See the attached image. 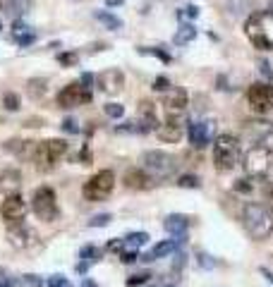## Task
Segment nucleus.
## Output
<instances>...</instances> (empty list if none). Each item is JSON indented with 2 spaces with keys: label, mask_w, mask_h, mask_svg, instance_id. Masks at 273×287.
Returning <instances> with one entry per match:
<instances>
[{
  "label": "nucleus",
  "mask_w": 273,
  "mask_h": 287,
  "mask_svg": "<svg viewBox=\"0 0 273 287\" xmlns=\"http://www.w3.org/2000/svg\"><path fill=\"white\" fill-rule=\"evenodd\" d=\"M242 225H245L247 234L256 240V242H261V240H268L273 234V213L264 204H247L242 208Z\"/></svg>",
  "instance_id": "1"
},
{
  "label": "nucleus",
  "mask_w": 273,
  "mask_h": 287,
  "mask_svg": "<svg viewBox=\"0 0 273 287\" xmlns=\"http://www.w3.org/2000/svg\"><path fill=\"white\" fill-rule=\"evenodd\" d=\"M245 34L259 51H273V12H254L245 22Z\"/></svg>",
  "instance_id": "2"
},
{
  "label": "nucleus",
  "mask_w": 273,
  "mask_h": 287,
  "mask_svg": "<svg viewBox=\"0 0 273 287\" xmlns=\"http://www.w3.org/2000/svg\"><path fill=\"white\" fill-rule=\"evenodd\" d=\"M242 165H245V172L252 179H268L273 177V149L268 146H249L242 158Z\"/></svg>",
  "instance_id": "3"
},
{
  "label": "nucleus",
  "mask_w": 273,
  "mask_h": 287,
  "mask_svg": "<svg viewBox=\"0 0 273 287\" xmlns=\"http://www.w3.org/2000/svg\"><path fill=\"white\" fill-rule=\"evenodd\" d=\"M242 158L240 139L233 134H220L213 141V165L218 172H230Z\"/></svg>",
  "instance_id": "4"
},
{
  "label": "nucleus",
  "mask_w": 273,
  "mask_h": 287,
  "mask_svg": "<svg viewBox=\"0 0 273 287\" xmlns=\"http://www.w3.org/2000/svg\"><path fill=\"white\" fill-rule=\"evenodd\" d=\"M65 153H67V141L65 139H48V141L36 144V151H34L31 161L36 163L38 170H51L60 158H65Z\"/></svg>",
  "instance_id": "5"
},
{
  "label": "nucleus",
  "mask_w": 273,
  "mask_h": 287,
  "mask_svg": "<svg viewBox=\"0 0 273 287\" xmlns=\"http://www.w3.org/2000/svg\"><path fill=\"white\" fill-rule=\"evenodd\" d=\"M142 165L144 170L151 175L154 179H165V177H173L175 170H177V163L170 153L165 151H146L142 156Z\"/></svg>",
  "instance_id": "6"
},
{
  "label": "nucleus",
  "mask_w": 273,
  "mask_h": 287,
  "mask_svg": "<svg viewBox=\"0 0 273 287\" xmlns=\"http://www.w3.org/2000/svg\"><path fill=\"white\" fill-rule=\"evenodd\" d=\"M113 189H115V175H113V170H101L94 177L86 179L82 192L86 201H103V199H108L113 194Z\"/></svg>",
  "instance_id": "7"
},
{
  "label": "nucleus",
  "mask_w": 273,
  "mask_h": 287,
  "mask_svg": "<svg viewBox=\"0 0 273 287\" xmlns=\"http://www.w3.org/2000/svg\"><path fill=\"white\" fill-rule=\"evenodd\" d=\"M31 208H34V213H36L41 220H46V223H53L55 218H58V213H60L55 192L51 187H38L36 192H34Z\"/></svg>",
  "instance_id": "8"
},
{
  "label": "nucleus",
  "mask_w": 273,
  "mask_h": 287,
  "mask_svg": "<svg viewBox=\"0 0 273 287\" xmlns=\"http://www.w3.org/2000/svg\"><path fill=\"white\" fill-rule=\"evenodd\" d=\"M242 132L252 144L268 146V149L273 146V122H268V120H245Z\"/></svg>",
  "instance_id": "9"
},
{
  "label": "nucleus",
  "mask_w": 273,
  "mask_h": 287,
  "mask_svg": "<svg viewBox=\"0 0 273 287\" xmlns=\"http://www.w3.org/2000/svg\"><path fill=\"white\" fill-rule=\"evenodd\" d=\"M247 101L256 113H271L273 110V86L268 81H259L247 89Z\"/></svg>",
  "instance_id": "10"
},
{
  "label": "nucleus",
  "mask_w": 273,
  "mask_h": 287,
  "mask_svg": "<svg viewBox=\"0 0 273 287\" xmlns=\"http://www.w3.org/2000/svg\"><path fill=\"white\" fill-rule=\"evenodd\" d=\"M0 215L8 225H19L27 218V204L19 194H8L5 201L0 204Z\"/></svg>",
  "instance_id": "11"
},
{
  "label": "nucleus",
  "mask_w": 273,
  "mask_h": 287,
  "mask_svg": "<svg viewBox=\"0 0 273 287\" xmlns=\"http://www.w3.org/2000/svg\"><path fill=\"white\" fill-rule=\"evenodd\" d=\"M91 101V91L86 86H82L79 81L74 84H67L60 93H58V106L60 108H77V106H84Z\"/></svg>",
  "instance_id": "12"
},
{
  "label": "nucleus",
  "mask_w": 273,
  "mask_h": 287,
  "mask_svg": "<svg viewBox=\"0 0 273 287\" xmlns=\"http://www.w3.org/2000/svg\"><path fill=\"white\" fill-rule=\"evenodd\" d=\"M187 103H190V96L187 91L180 89V86H170L165 91V99H163V110L168 117H182L185 110H187Z\"/></svg>",
  "instance_id": "13"
},
{
  "label": "nucleus",
  "mask_w": 273,
  "mask_h": 287,
  "mask_svg": "<svg viewBox=\"0 0 273 287\" xmlns=\"http://www.w3.org/2000/svg\"><path fill=\"white\" fill-rule=\"evenodd\" d=\"M96 86H99L103 93L115 96V93H120L122 86H125V74H122L118 67H110V70L101 72L99 77H96Z\"/></svg>",
  "instance_id": "14"
},
{
  "label": "nucleus",
  "mask_w": 273,
  "mask_h": 287,
  "mask_svg": "<svg viewBox=\"0 0 273 287\" xmlns=\"http://www.w3.org/2000/svg\"><path fill=\"white\" fill-rule=\"evenodd\" d=\"M185 134V117H168L163 125L156 127V136L163 144H177Z\"/></svg>",
  "instance_id": "15"
},
{
  "label": "nucleus",
  "mask_w": 273,
  "mask_h": 287,
  "mask_svg": "<svg viewBox=\"0 0 273 287\" xmlns=\"http://www.w3.org/2000/svg\"><path fill=\"white\" fill-rule=\"evenodd\" d=\"M158 127V117H156V106L151 101H142L139 103V120H136V132L146 134V132H156Z\"/></svg>",
  "instance_id": "16"
},
{
  "label": "nucleus",
  "mask_w": 273,
  "mask_h": 287,
  "mask_svg": "<svg viewBox=\"0 0 273 287\" xmlns=\"http://www.w3.org/2000/svg\"><path fill=\"white\" fill-rule=\"evenodd\" d=\"M34 240H36L34 230H29L24 223L10 225L8 227V242L12 244L15 249H29V247L34 244Z\"/></svg>",
  "instance_id": "17"
},
{
  "label": "nucleus",
  "mask_w": 273,
  "mask_h": 287,
  "mask_svg": "<svg viewBox=\"0 0 273 287\" xmlns=\"http://www.w3.org/2000/svg\"><path fill=\"white\" fill-rule=\"evenodd\" d=\"M187 134H190V144L194 149H204L211 141L213 134V122H192L187 127Z\"/></svg>",
  "instance_id": "18"
},
{
  "label": "nucleus",
  "mask_w": 273,
  "mask_h": 287,
  "mask_svg": "<svg viewBox=\"0 0 273 287\" xmlns=\"http://www.w3.org/2000/svg\"><path fill=\"white\" fill-rule=\"evenodd\" d=\"M156 179L144 170V168H129L125 172V184L129 189H136V192H144V189H151L154 187Z\"/></svg>",
  "instance_id": "19"
},
{
  "label": "nucleus",
  "mask_w": 273,
  "mask_h": 287,
  "mask_svg": "<svg viewBox=\"0 0 273 287\" xmlns=\"http://www.w3.org/2000/svg\"><path fill=\"white\" fill-rule=\"evenodd\" d=\"M19 187H22V175L15 168H8V170L0 172V192L3 194H17Z\"/></svg>",
  "instance_id": "20"
},
{
  "label": "nucleus",
  "mask_w": 273,
  "mask_h": 287,
  "mask_svg": "<svg viewBox=\"0 0 273 287\" xmlns=\"http://www.w3.org/2000/svg\"><path fill=\"white\" fill-rule=\"evenodd\" d=\"M177 247H180V242H177V240H165V242H158L154 249L149 251V254H144V256H142V261L151 263V261H156V259H165V256L175 254V251H177Z\"/></svg>",
  "instance_id": "21"
},
{
  "label": "nucleus",
  "mask_w": 273,
  "mask_h": 287,
  "mask_svg": "<svg viewBox=\"0 0 273 287\" xmlns=\"http://www.w3.org/2000/svg\"><path fill=\"white\" fill-rule=\"evenodd\" d=\"M3 149L8 153H15L19 158H34V151H36V141H22V139H12V141H5Z\"/></svg>",
  "instance_id": "22"
},
{
  "label": "nucleus",
  "mask_w": 273,
  "mask_h": 287,
  "mask_svg": "<svg viewBox=\"0 0 273 287\" xmlns=\"http://www.w3.org/2000/svg\"><path fill=\"white\" fill-rule=\"evenodd\" d=\"M187 227H190V220H187V215H180V213H170L168 218L163 220V230L168 234H173V237H177V234H185L187 232Z\"/></svg>",
  "instance_id": "23"
},
{
  "label": "nucleus",
  "mask_w": 273,
  "mask_h": 287,
  "mask_svg": "<svg viewBox=\"0 0 273 287\" xmlns=\"http://www.w3.org/2000/svg\"><path fill=\"white\" fill-rule=\"evenodd\" d=\"M12 38H15V43L22 45V48H27L36 41V34L31 31V27H27L24 22H15V27H12Z\"/></svg>",
  "instance_id": "24"
},
{
  "label": "nucleus",
  "mask_w": 273,
  "mask_h": 287,
  "mask_svg": "<svg viewBox=\"0 0 273 287\" xmlns=\"http://www.w3.org/2000/svg\"><path fill=\"white\" fill-rule=\"evenodd\" d=\"M27 93L31 96L34 101H41L48 93V81L43 77H34V79L27 81Z\"/></svg>",
  "instance_id": "25"
},
{
  "label": "nucleus",
  "mask_w": 273,
  "mask_h": 287,
  "mask_svg": "<svg viewBox=\"0 0 273 287\" xmlns=\"http://www.w3.org/2000/svg\"><path fill=\"white\" fill-rule=\"evenodd\" d=\"M197 38V27L194 24H182L180 29H177V34H175V43L177 45H187V43H192Z\"/></svg>",
  "instance_id": "26"
},
{
  "label": "nucleus",
  "mask_w": 273,
  "mask_h": 287,
  "mask_svg": "<svg viewBox=\"0 0 273 287\" xmlns=\"http://www.w3.org/2000/svg\"><path fill=\"white\" fill-rule=\"evenodd\" d=\"M96 19H99L106 29H110V31H118V29L122 27V22H120L113 12H106V10H96Z\"/></svg>",
  "instance_id": "27"
},
{
  "label": "nucleus",
  "mask_w": 273,
  "mask_h": 287,
  "mask_svg": "<svg viewBox=\"0 0 273 287\" xmlns=\"http://www.w3.org/2000/svg\"><path fill=\"white\" fill-rule=\"evenodd\" d=\"M149 242V234L146 232H129L125 237V249H139V247H144Z\"/></svg>",
  "instance_id": "28"
},
{
  "label": "nucleus",
  "mask_w": 273,
  "mask_h": 287,
  "mask_svg": "<svg viewBox=\"0 0 273 287\" xmlns=\"http://www.w3.org/2000/svg\"><path fill=\"white\" fill-rule=\"evenodd\" d=\"M19 106H22V101H19V96L15 91H8V93L3 96V108H5V110L15 113V110H19Z\"/></svg>",
  "instance_id": "29"
},
{
  "label": "nucleus",
  "mask_w": 273,
  "mask_h": 287,
  "mask_svg": "<svg viewBox=\"0 0 273 287\" xmlns=\"http://www.w3.org/2000/svg\"><path fill=\"white\" fill-rule=\"evenodd\" d=\"M177 187H182V189H199L201 182H199L197 175H182V177L177 179Z\"/></svg>",
  "instance_id": "30"
},
{
  "label": "nucleus",
  "mask_w": 273,
  "mask_h": 287,
  "mask_svg": "<svg viewBox=\"0 0 273 287\" xmlns=\"http://www.w3.org/2000/svg\"><path fill=\"white\" fill-rule=\"evenodd\" d=\"M19 287H43V278H41V275H34V273L22 275V280H19Z\"/></svg>",
  "instance_id": "31"
},
{
  "label": "nucleus",
  "mask_w": 273,
  "mask_h": 287,
  "mask_svg": "<svg viewBox=\"0 0 273 287\" xmlns=\"http://www.w3.org/2000/svg\"><path fill=\"white\" fill-rule=\"evenodd\" d=\"M0 8H5V12H10V15H19V12H24V3H19V0H5V3H0Z\"/></svg>",
  "instance_id": "32"
},
{
  "label": "nucleus",
  "mask_w": 273,
  "mask_h": 287,
  "mask_svg": "<svg viewBox=\"0 0 273 287\" xmlns=\"http://www.w3.org/2000/svg\"><path fill=\"white\" fill-rule=\"evenodd\" d=\"M103 110H106V115L113 117V120H120V117L125 115V106H120V103H108Z\"/></svg>",
  "instance_id": "33"
},
{
  "label": "nucleus",
  "mask_w": 273,
  "mask_h": 287,
  "mask_svg": "<svg viewBox=\"0 0 273 287\" xmlns=\"http://www.w3.org/2000/svg\"><path fill=\"white\" fill-rule=\"evenodd\" d=\"M58 63L63 65V67H74V65L79 63V55L77 53H60L58 55Z\"/></svg>",
  "instance_id": "34"
},
{
  "label": "nucleus",
  "mask_w": 273,
  "mask_h": 287,
  "mask_svg": "<svg viewBox=\"0 0 273 287\" xmlns=\"http://www.w3.org/2000/svg\"><path fill=\"white\" fill-rule=\"evenodd\" d=\"M113 220V215L110 213H99V215H94L89 220V227H106V225Z\"/></svg>",
  "instance_id": "35"
},
{
  "label": "nucleus",
  "mask_w": 273,
  "mask_h": 287,
  "mask_svg": "<svg viewBox=\"0 0 273 287\" xmlns=\"http://www.w3.org/2000/svg\"><path fill=\"white\" fill-rule=\"evenodd\" d=\"M79 259L82 261H89V263H94V261H99V249L96 247H84L82 251H79Z\"/></svg>",
  "instance_id": "36"
},
{
  "label": "nucleus",
  "mask_w": 273,
  "mask_h": 287,
  "mask_svg": "<svg viewBox=\"0 0 273 287\" xmlns=\"http://www.w3.org/2000/svg\"><path fill=\"white\" fill-rule=\"evenodd\" d=\"M149 273H136V275H132V278L127 280V287H142V285H146L149 282Z\"/></svg>",
  "instance_id": "37"
},
{
  "label": "nucleus",
  "mask_w": 273,
  "mask_h": 287,
  "mask_svg": "<svg viewBox=\"0 0 273 287\" xmlns=\"http://www.w3.org/2000/svg\"><path fill=\"white\" fill-rule=\"evenodd\" d=\"M60 127H63V132H67V134H79V125H77V120H72V117H65Z\"/></svg>",
  "instance_id": "38"
},
{
  "label": "nucleus",
  "mask_w": 273,
  "mask_h": 287,
  "mask_svg": "<svg viewBox=\"0 0 273 287\" xmlns=\"http://www.w3.org/2000/svg\"><path fill=\"white\" fill-rule=\"evenodd\" d=\"M170 86H173V84H170V79H168V77H156V79H154V91H161V93H165Z\"/></svg>",
  "instance_id": "39"
},
{
  "label": "nucleus",
  "mask_w": 273,
  "mask_h": 287,
  "mask_svg": "<svg viewBox=\"0 0 273 287\" xmlns=\"http://www.w3.org/2000/svg\"><path fill=\"white\" fill-rule=\"evenodd\" d=\"M197 259H199V266H201V268H206V270H211L213 266H216V261L211 259L209 254H204V251H197Z\"/></svg>",
  "instance_id": "40"
},
{
  "label": "nucleus",
  "mask_w": 273,
  "mask_h": 287,
  "mask_svg": "<svg viewBox=\"0 0 273 287\" xmlns=\"http://www.w3.org/2000/svg\"><path fill=\"white\" fill-rule=\"evenodd\" d=\"M139 53L156 55V58H161L163 63H170V55H168V53H163V51H158V48H139Z\"/></svg>",
  "instance_id": "41"
},
{
  "label": "nucleus",
  "mask_w": 273,
  "mask_h": 287,
  "mask_svg": "<svg viewBox=\"0 0 273 287\" xmlns=\"http://www.w3.org/2000/svg\"><path fill=\"white\" fill-rule=\"evenodd\" d=\"M136 259H139V256H136V249H125V251H120V261H122V263H134Z\"/></svg>",
  "instance_id": "42"
},
{
  "label": "nucleus",
  "mask_w": 273,
  "mask_h": 287,
  "mask_svg": "<svg viewBox=\"0 0 273 287\" xmlns=\"http://www.w3.org/2000/svg\"><path fill=\"white\" fill-rule=\"evenodd\" d=\"M235 192H240V194H249V192H252V177L240 179V182L235 184Z\"/></svg>",
  "instance_id": "43"
},
{
  "label": "nucleus",
  "mask_w": 273,
  "mask_h": 287,
  "mask_svg": "<svg viewBox=\"0 0 273 287\" xmlns=\"http://www.w3.org/2000/svg\"><path fill=\"white\" fill-rule=\"evenodd\" d=\"M259 72L264 74V79H266V81L273 79V70H271V65L266 63V60H259Z\"/></svg>",
  "instance_id": "44"
},
{
  "label": "nucleus",
  "mask_w": 273,
  "mask_h": 287,
  "mask_svg": "<svg viewBox=\"0 0 273 287\" xmlns=\"http://www.w3.org/2000/svg\"><path fill=\"white\" fill-rule=\"evenodd\" d=\"M182 15H187V17L194 19L197 15H199V8H197V5H187V8H185V10L180 12V17H182Z\"/></svg>",
  "instance_id": "45"
},
{
  "label": "nucleus",
  "mask_w": 273,
  "mask_h": 287,
  "mask_svg": "<svg viewBox=\"0 0 273 287\" xmlns=\"http://www.w3.org/2000/svg\"><path fill=\"white\" fill-rule=\"evenodd\" d=\"M125 249V240H113L108 242V251H122Z\"/></svg>",
  "instance_id": "46"
},
{
  "label": "nucleus",
  "mask_w": 273,
  "mask_h": 287,
  "mask_svg": "<svg viewBox=\"0 0 273 287\" xmlns=\"http://www.w3.org/2000/svg\"><path fill=\"white\" fill-rule=\"evenodd\" d=\"M185 261H187V256H185V254H177V256H175V263H173V270H182Z\"/></svg>",
  "instance_id": "47"
},
{
  "label": "nucleus",
  "mask_w": 273,
  "mask_h": 287,
  "mask_svg": "<svg viewBox=\"0 0 273 287\" xmlns=\"http://www.w3.org/2000/svg\"><path fill=\"white\" fill-rule=\"evenodd\" d=\"M79 84H82V86H86V89H91V84H94V77H91V74H82Z\"/></svg>",
  "instance_id": "48"
},
{
  "label": "nucleus",
  "mask_w": 273,
  "mask_h": 287,
  "mask_svg": "<svg viewBox=\"0 0 273 287\" xmlns=\"http://www.w3.org/2000/svg\"><path fill=\"white\" fill-rule=\"evenodd\" d=\"M259 273H261V275H264V278H266V280H268V282H271V285H273V273H271V270H268V268H264V266H261V268H259Z\"/></svg>",
  "instance_id": "49"
},
{
  "label": "nucleus",
  "mask_w": 273,
  "mask_h": 287,
  "mask_svg": "<svg viewBox=\"0 0 273 287\" xmlns=\"http://www.w3.org/2000/svg\"><path fill=\"white\" fill-rule=\"evenodd\" d=\"M89 261H79V263H77V273H86V270H89Z\"/></svg>",
  "instance_id": "50"
},
{
  "label": "nucleus",
  "mask_w": 273,
  "mask_h": 287,
  "mask_svg": "<svg viewBox=\"0 0 273 287\" xmlns=\"http://www.w3.org/2000/svg\"><path fill=\"white\" fill-rule=\"evenodd\" d=\"M122 3H125V0H106L108 8H118V5H122Z\"/></svg>",
  "instance_id": "51"
},
{
  "label": "nucleus",
  "mask_w": 273,
  "mask_h": 287,
  "mask_svg": "<svg viewBox=\"0 0 273 287\" xmlns=\"http://www.w3.org/2000/svg\"><path fill=\"white\" fill-rule=\"evenodd\" d=\"M38 122H41V120H36V117H31V120H27L24 125H27V127H41Z\"/></svg>",
  "instance_id": "52"
},
{
  "label": "nucleus",
  "mask_w": 273,
  "mask_h": 287,
  "mask_svg": "<svg viewBox=\"0 0 273 287\" xmlns=\"http://www.w3.org/2000/svg\"><path fill=\"white\" fill-rule=\"evenodd\" d=\"M82 287H99L94 280H89V278H84V282H82Z\"/></svg>",
  "instance_id": "53"
},
{
  "label": "nucleus",
  "mask_w": 273,
  "mask_h": 287,
  "mask_svg": "<svg viewBox=\"0 0 273 287\" xmlns=\"http://www.w3.org/2000/svg\"><path fill=\"white\" fill-rule=\"evenodd\" d=\"M0 287H15V285H12L10 280H0Z\"/></svg>",
  "instance_id": "54"
},
{
  "label": "nucleus",
  "mask_w": 273,
  "mask_h": 287,
  "mask_svg": "<svg viewBox=\"0 0 273 287\" xmlns=\"http://www.w3.org/2000/svg\"><path fill=\"white\" fill-rule=\"evenodd\" d=\"M268 199H271V204H273V189H271V194H268Z\"/></svg>",
  "instance_id": "55"
},
{
  "label": "nucleus",
  "mask_w": 273,
  "mask_h": 287,
  "mask_svg": "<svg viewBox=\"0 0 273 287\" xmlns=\"http://www.w3.org/2000/svg\"><path fill=\"white\" fill-rule=\"evenodd\" d=\"M63 287H72V285H70V282H65V285Z\"/></svg>",
  "instance_id": "56"
},
{
  "label": "nucleus",
  "mask_w": 273,
  "mask_h": 287,
  "mask_svg": "<svg viewBox=\"0 0 273 287\" xmlns=\"http://www.w3.org/2000/svg\"><path fill=\"white\" fill-rule=\"evenodd\" d=\"M0 31H3V22H0Z\"/></svg>",
  "instance_id": "57"
},
{
  "label": "nucleus",
  "mask_w": 273,
  "mask_h": 287,
  "mask_svg": "<svg viewBox=\"0 0 273 287\" xmlns=\"http://www.w3.org/2000/svg\"><path fill=\"white\" fill-rule=\"evenodd\" d=\"M168 287H173V285H168Z\"/></svg>",
  "instance_id": "58"
}]
</instances>
